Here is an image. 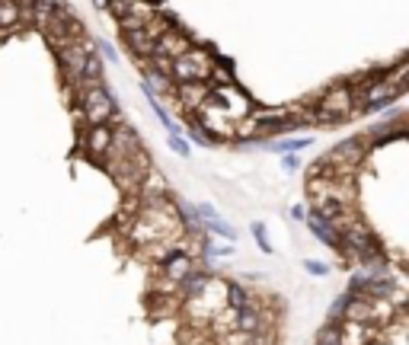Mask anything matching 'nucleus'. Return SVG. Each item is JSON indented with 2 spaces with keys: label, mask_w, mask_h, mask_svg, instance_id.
Instances as JSON below:
<instances>
[{
  "label": "nucleus",
  "mask_w": 409,
  "mask_h": 345,
  "mask_svg": "<svg viewBox=\"0 0 409 345\" xmlns=\"http://www.w3.org/2000/svg\"><path fill=\"white\" fill-rule=\"evenodd\" d=\"M16 23H23L20 0H0V32L4 29H13Z\"/></svg>",
  "instance_id": "nucleus-16"
},
{
  "label": "nucleus",
  "mask_w": 409,
  "mask_h": 345,
  "mask_svg": "<svg viewBox=\"0 0 409 345\" xmlns=\"http://www.w3.org/2000/svg\"><path fill=\"white\" fill-rule=\"evenodd\" d=\"M348 301H352V294H339L333 301V307H329V313H326V323H346V307H348Z\"/></svg>",
  "instance_id": "nucleus-18"
},
{
  "label": "nucleus",
  "mask_w": 409,
  "mask_h": 345,
  "mask_svg": "<svg viewBox=\"0 0 409 345\" xmlns=\"http://www.w3.org/2000/svg\"><path fill=\"white\" fill-rule=\"evenodd\" d=\"M301 163H304V160H301L298 153H284V157H282V170L284 172H298Z\"/></svg>",
  "instance_id": "nucleus-23"
},
{
  "label": "nucleus",
  "mask_w": 409,
  "mask_h": 345,
  "mask_svg": "<svg viewBox=\"0 0 409 345\" xmlns=\"http://www.w3.org/2000/svg\"><path fill=\"white\" fill-rule=\"evenodd\" d=\"M263 147H269V151H275V153H301V151H307V147L313 144V138H284V141H259Z\"/></svg>",
  "instance_id": "nucleus-14"
},
{
  "label": "nucleus",
  "mask_w": 409,
  "mask_h": 345,
  "mask_svg": "<svg viewBox=\"0 0 409 345\" xmlns=\"http://www.w3.org/2000/svg\"><path fill=\"white\" fill-rule=\"evenodd\" d=\"M205 230H208V234L224 237V240H237V230L230 227L227 221H221V218H215V221H205Z\"/></svg>",
  "instance_id": "nucleus-19"
},
{
  "label": "nucleus",
  "mask_w": 409,
  "mask_h": 345,
  "mask_svg": "<svg viewBox=\"0 0 409 345\" xmlns=\"http://www.w3.org/2000/svg\"><path fill=\"white\" fill-rule=\"evenodd\" d=\"M352 109H358V103H355V90L352 87H329V90L323 93V96L317 99V115H313V122L317 125H336L342 122V118L352 115Z\"/></svg>",
  "instance_id": "nucleus-2"
},
{
  "label": "nucleus",
  "mask_w": 409,
  "mask_h": 345,
  "mask_svg": "<svg viewBox=\"0 0 409 345\" xmlns=\"http://www.w3.org/2000/svg\"><path fill=\"white\" fill-rule=\"evenodd\" d=\"M375 320V301L371 297H352L346 307V323H371Z\"/></svg>",
  "instance_id": "nucleus-12"
},
{
  "label": "nucleus",
  "mask_w": 409,
  "mask_h": 345,
  "mask_svg": "<svg viewBox=\"0 0 409 345\" xmlns=\"http://www.w3.org/2000/svg\"><path fill=\"white\" fill-rule=\"evenodd\" d=\"M109 4H112V0H96V7L103 10V13H109Z\"/></svg>",
  "instance_id": "nucleus-27"
},
{
  "label": "nucleus",
  "mask_w": 409,
  "mask_h": 345,
  "mask_svg": "<svg viewBox=\"0 0 409 345\" xmlns=\"http://www.w3.org/2000/svg\"><path fill=\"white\" fill-rule=\"evenodd\" d=\"M199 214H201V221H215L218 218V211H215V205H208V201H199Z\"/></svg>",
  "instance_id": "nucleus-25"
},
{
  "label": "nucleus",
  "mask_w": 409,
  "mask_h": 345,
  "mask_svg": "<svg viewBox=\"0 0 409 345\" xmlns=\"http://www.w3.org/2000/svg\"><path fill=\"white\" fill-rule=\"evenodd\" d=\"M307 227H310V234L317 237L320 243H326V246H333V249H339V253H342V230L336 227L329 218H323L317 208H313L310 218H307Z\"/></svg>",
  "instance_id": "nucleus-8"
},
{
  "label": "nucleus",
  "mask_w": 409,
  "mask_h": 345,
  "mask_svg": "<svg viewBox=\"0 0 409 345\" xmlns=\"http://www.w3.org/2000/svg\"><path fill=\"white\" fill-rule=\"evenodd\" d=\"M125 49L138 58V64H144V61H151L153 51H157V35L151 32V26L138 29V32H128L125 35Z\"/></svg>",
  "instance_id": "nucleus-10"
},
{
  "label": "nucleus",
  "mask_w": 409,
  "mask_h": 345,
  "mask_svg": "<svg viewBox=\"0 0 409 345\" xmlns=\"http://www.w3.org/2000/svg\"><path fill=\"white\" fill-rule=\"evenodd\" d=\"M304 272H307V275H313V278H326V275H329V265L320 263V259H304Z\"/></svg>",
  "instance_id": "nucleus-22"
},
{
  "label": "nucleus",
  "mask_w": 409,
  "mask_h": 345,
  "mask_svg": "<svg viewBox=\"0 0 409 345\" xmlns=\"http://www.w3.org/2000/svg\"><path fill=\"white\" fill-rule=\"evenodd\" d=\"M167 141H170V151H173L176 157H189V153H192V144H189L182 134H173V138H167Z\"/></svg>",
  "instance_id": "nucleus-21"
},
{
  "label": "nucleus",
  "mask_w": 409,
  "mask_h": 345,
  "mask_svg": "<svg viewBox=\"0 0 409 345\" xmlns=\"http://www.w3.org/2000/svg\"><path fill=\"white\" fill-rule=\"evenodd\" d=\"M160 269H163V275H167V282L173 284H182L189 275H192L195 269H199V259H195L189 249L182 246H173L163 259H160Z\"/></svg>",
  "instance_id": "nucleus-6"
},
{
  "label": "nucleus",
  "mask_w": 409,
  "mask_h": 345,
  "mask_svg": "<svg viewBox=\"0 0 409 345\" xmlns=\"http://www.w3.org/2000/svg\"><path fill=\"white\" fill-rule=\"evenodd\" d=\"M211 93H215V87H211V83H182V87H176L173 99L182 106V112H186V115H195V112H199L201 106L211 99Z\"/></svg>",
  "instance_id": "nucleus-7"
},
{
  "label": "nucleus",
  "mask_w": 409,
  "mask_h": 345,
  "mask_svg": "<svg viewBox=\"0 0 409 345\" xmlns=\"http://www.w3.org/2000/svg\"><path fill=\"white\" fill-rule=\"evenodd\" d=\"M74 96V112H77V128H87V125H112L122 112L118 99L109 93V87L103 83H90V87H80Z\"/></svg>",
  "instance_id": "nucleus-1"
},
{
  "label": "nucleus",
  "mask_w": 409,
  "mask_h": 345,
  "mask_svg": "<svg viewBox=\"0 0 409 345\" xmlns=\"http://www.w3.org/2000/svg\"><path fill=\"white\" fill-rule=\"evenodd\" d=\"M291 218H294V221H307V214H304V205H294V208H291Z\"/></svg>",
  "instance_id": "nucleus-26"
},
{
  "label": "nucleus",
  "mask_w": 409,
  "mask_h": 345,
  "mask_svg": "<svg viewBox=\"0 0 409 345\" xmlns=\"http://www.w3.org/2000/svg\"><path fill=\"white\" fill-rule=\"evenodd\" d=\"M250 230H253V237H256V246L263 249L265 256H272V246H269V240H265V227H263V221H253V224H250Z\"/></svg>",
  "instance_id": "nucleus-20"
},
{
  "label": "nucleus",
  "mask_w": 409,
  "mask_h": 345,
  "mask_svg": "<svg viewBox=\"0 0 409 345\" xmlns=\"http://www.w3.org/2000/svg\"><path fill=\"white\" fill-rule=\"evenodd\" d=\"M58 58V68H61L64 80H68V87L74 90L77 83H80V77H84V64L87 58L96 51V42L84 39V42H68V45H61V49H51Z\"/></svg>",
  "instance_id": "nucleus-3"
},
{
  "label": "nucleus",
  "mask_w": 409,
  "mask_h": 345,
  "mask_svg": "<svg viewBox=\"0 0 409 345\" xmlns=\"http://www.w3.org/2000/svg\"><path fill=\"white\" fill-rule=\"evenodd\" d=\"M259 326H263V313H259V307H256V304L243 307V310H234V330H237V332L256 336Z\"/></svg>",
  "instance_id": "nucleus-11"
},
{
  "label": "nucleus",
  "mask_w": 409,
  "mask_h": 345,
  "mask_svg": "<svg viewBox=\"0 0 409 345\" xmlns=\"http://www.w3.org/2000/svg\"><path fill=\"white\" fill-rule=\"evenodd\" d=\"M186 134H189L186 141H192V144H199V147H215L218 144V138L199 122V115H186Z\"/></svg>",
  "instance_id": "nucleus-13"
},
{
  "label": "nucleus",
  "mask_w": 409,
  "mask_h": 345,
  "mask_svg": "<svg viewBox=\"0 0 409 345\" xmlns=\"http://www.w3.org/2000/svg\"><path fill=\"white\" fill-rule=\"evenodd\" d=\"M227 304H230V310H243V307H250L253 304L250 288L240 284V282H230L227 284Z\"/></svg>",
  "instance_id": "nucleus-15"
},
{
  "label": "nucleus",
  "mask_w": 409,
  "mask_h": 345,
  "mask_svg": "<svg viewBox=\"0 0 409 345\" xmlns=\"http://www.w3.org/2000/svg\"><path fill=\"white\" fill-rule=\"evenodd\" d=\"M112 141H115V125H87V128H80V147L93 160L109 157Z\"/></svg>",
  "instance_id": "nucleus-4"
},
{
  "label": "nucleus",
  "mask_w": 409,
  "mask_h": 345,
  "mask_svg": "<svg viewBox=\"0 0 409 345\" xmlns=\"http://www.w3.org/2000/svg\"><path fill=\"white\" fill-rule=\"evenodd\" d=\"M211 96H215V103L221 106L224 112H227L230 118H253V112H256V106H253V99L246 96V93L240 90V87H215V93H211Z\"/></svg>",
  "instance_id": "nucleus-5"
},
{
  "label": "nucleus",
  "mask_w": 409,
  "mask_h": 345,
  "mask_svg": "<svg viewBox=\"0 0 409 345\" xmlns=\"http://www.w3.org/2000/svg\"><path fill=\"white\" fill-rule=\"evenodd\" d=\"M342 332H346V323H326L317 332V345H342Z\"/></svg>",
  "instance_id": "nucleus-17"
},
{
  "label": "nucleus",
  "mask_w": 409,
  "mask_h": 345,
  "mask_svg": "<svg viewBox=\"0 0 409 345\" xmlns=\"http://www.w3.org/2000/svg\"><path fill=\"white\" fill-rule=\"evenodd\" d=\"M96 49H99V55H103L106 58V61H115V49H112V45H109V42H106V39H96Z\"/></svg>",
  "instance_id": "nucleus-24"
},
{
  "label": "nucleus",
  "mask_w": 409,
  "mask_h": 345,
  "mask_svg": "<svg viewBox=\"0 0 409 345\" xmlns=\"http://www.w3.org/2000/svg\"><path fill=\"white\" fill-rule=\"evenodd\" d=\"M361 157H365V141H361V138H346V141H339L333 151L326 153L323 163H339L342 170H346V163L355 166V163H361Z\"/></svg>",
  "instance_id": "nucleus-9"
}]
</instances>
